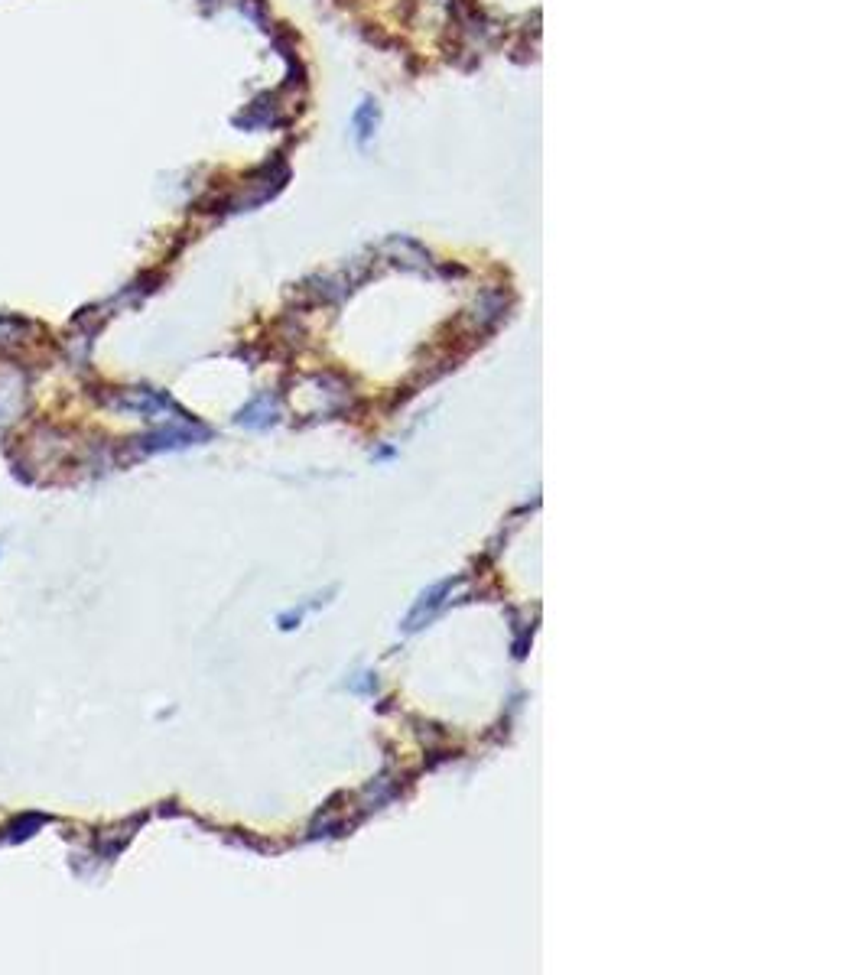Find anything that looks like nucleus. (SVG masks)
I'll list each match as a JSON object with an SVG mask.
<instances>
[{
  "label": "nucleus",
  "instance_id": "2",
  "mask_svg": "<svg viewBox=\"0 0 868 975\" xmlns=\"http://www.w3.org/2000/svg\"><path fill=\"white\" fill-rule=\"evenodd\" d=\"M43 823H46V816H36V813H33L30 819H27V816H20V826H17V823L10 826V832H14V836H10V839H27V836H33V829H36V826H43Z\"/></svg>",
  "mask_w": 868,
  "mask_h": 975
},
{
  "label": "nucleus",
  "instance_id": "1",
  "mask_svg": "<svg viewBox=\"0 0 868 975\" xmlns=\"http://www.w3.org/2000/svg\"><path fill=\"white\" fill-rule=\"evenodd\" d=\"M23 329H27V322L0 316V345H7V342H17V338H20V332H23Z\"/></svg>",
  "mask_w": 868,
  "mask_h": 975
}]
</instances>
